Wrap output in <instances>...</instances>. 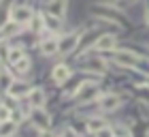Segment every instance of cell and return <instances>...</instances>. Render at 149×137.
I'll use <instances>...</instances> for the list:
<instances>
[{
    "label": "cell",
    "instance_id": "1",
    "mask_svg": "<svg viewBox=\"0 0 149 137\" xmlns=\"http://www.w3.org/2000/svg\"><path fill=\"white\" fill-rule=\"evenodd\" d=\"M115 62L126 66V68H132V66L139 64V56L134 52H130V49H119L117 54H115Z\"/></svg>",
    "mask_w": 149,
    "mask_h": 137
},
{
    "label": "cell",
    "instance_id": "2",
    "mask_svg": "<svg viewBox=\"0 0 149 137\" xmlns=\"http://www.w3.org/2000/svg\"><path fill=\"white\" fill-rule=\"evenodd\" d=\"M77 97L81 101H92V99H100V90L96 84H92V81H85V84L79 86L77 90Z\"/></svg>",
    "mask_w": 149,
    "mask_h": 137
},
{
    "label": "cell",
    "instance_id": "3",
    "mask_svg": "<svg viewBox=\"0 0 149 137\" xmlns=\"http://www.w3.org/2000/svg\"><path fill=\"white\" fill-rule=\"evenodd\" d=\"M32 17H34V13H32L30 6H13L11 9V19L17 22L19 26L26 24V22H32Z\"/></svg>",
    "mask_w": 149,
    "mask_h": 137
},
{
    "label": "cell",
    "instance_id": "4",
    "mask_svg": "<svg viewBox=\"0 0 149 137\" xmlns=\"http://www.w3.org/2000/svg\"><path fill=\"white\" fill-rule=\"evenodd\" d=\"M32 124L36 129H40V131H47V129L51 126V120H49V116H47L43 109L34 107V112H32Z\"/></svg>",
    "mask_w": 149,
    "mask_h": 137
},
{
    "label": "cell",
    "instance_id": "5",
    "mask_svg": "<svg viewBox=\"0 0 149 137\" xmlns=\"http://www.w3.org/2000/svg\"><path fill=\"white\" fill-rule=\"evenodd\" d=\"M119 97L117 94H102V97L98 99V105H100V109L102 112H115V109L119 107Z\"/></svg>",
    "mask_w": 149,
    "mask_h": 137
},
{
    "label": "cell",
    "instance_id": "6",
    "mask_svg": "<svg viewBox=\"0 0 149 137\" xmlns=\"http://www.w3.org/2000/svg\"><path fill=\"white\" fill-rule=\"evenodd\" d=\"M79 39H81L79 32H70V34H66V37H62V39H60V52H64V54L72 52L74 47H77Z\"/></svg>",
    "mask_w": 149,
    "mask_h": 137
},
{
    "label": "cell",
    "instance_id": "7",
    "mask_svg": "<svg viewBox=\"0 0 149 137\" xmlns=\"http://www.w3.org/2000/svg\"><path fill=\"white\" fill-rule=\"evenodd\" d=\"M51 77H53V81H56L58 86H60V84H64V81L70 77V71H68V66H66V64H58V66L51 71Z\"/></svg>",
    "mask_w": 149,
    "mask_h": 137
},
{
    "label": "cell",
    "instance_id": "8",
    "mask_svg": "<svg viewBox=\"0 0 149 137\" xmlns=\"http://www.w3.org/2000/svg\"><path fill=\"white\" fill-rule=\"evenodd\" d=\"M115 43H117V41H115V37L113 34H102V37H100L96 43H94V47H96V49H102V52H107V49H113L115 47Z\"/></svg>",
    "mask_w": 149,
    "mask_h": 137
},
{
    "label": "cell",
    "instance_id": "9",
    "mask_svg": "<svg viewBox=\"0 0 149 137\" xmlns=\"http://www.w3.org/2000/svg\"><path fill=\"white\" fill-rule=\"evenodd\" d=\"M40 52H43L45 56H51V54L60 52V39H45L43 43H40Z\"/></svg>",
    "mask_w": 149,
    "mask_h": 137
},
{
    "label": "cell",
    "instance_id": "10",
    "mask_svg": "<svg viewBox=\"0 0 149 137\" xmlns=\"http://www.w3.org/2000/svg\"><path fill=\"white\" fill-rule=\"evenodd\" d=\"M28 97H30V103H32V107H43L45 105V92L40 90V88H34V90H30L28 92Z\"/></svg>",
    "mask_w": 149,
    "mask_h": 137
},
{
    "label": "cell",
    "instance_id": "11",
    "mask_svg": "<svg viewBox=\"0 0 149 137\" xmlns=\"http://www.w3.org/2000/svg\"><path fill=\"white\" fill-rule=\"evenodd\" d=\"M102 129H107V122H104L102 118H90V120H87V131L100 133Z\"/></svg>",
    "mask_w": 149,
    "mask_h": 137
},
{
    "label": "cell",
    "instance_id": "12",
    "mask_svg": "<svg viewBox=\"0 0 149 137\" xmlns=\"http://www.w3.org/2000/svg\"><path fill=\"white\" fill-rule=\"evenodd\" d=\"M13 133H17V122L15 120L2 122V126H0V135H2V137H11Z\"/></svg>",
    "mask_w": 149,
    "mask_h": 137
},
{
    "label": "cell",
    "instance_id": "13",
    "mask_svg": "<svg viewBox=\"0 0 149 137\" xmlns=\"http://www.w3.org/2000/svg\"><path fill=\"white\" fill-rule=\"evenodd\" d=\"M43 19H45V26L49 30H60V17L58 15H53V13H47V15H43Z\"/></svg>",
    "mask_w": 149,
    "mask_h": 137
},
{
    "label": "cell",
    "instance_id": "14",
    "mask_svg": "<svg viewBox=\"0 0 149 137\" xmlns=\"http://www.w3.org/2000/svg\"><path fill=\"white\" fill-rule=\"evenodd\" d=\"M17 30H19V24H17V22H13V19H9V22L2 26V39L13 37V32L17 34Z\"/></svg>",
    "mask_w": 149,
    "mask_h": 137
},
{
    "label": "cell",
    "instance_id": "15",
    "mask_svg": "<svg viewBox=\"0 0 149 137\" xmlns=\"http://www.w3.org/2000/svg\"><path fill=\"white\" fill-rule=\"evenodd\" d=\"M9 92L13 94V97H24V94L30 92V90H28V86H26V84H17V81H15V84L9 88Z\"/></svg>",
    "mask_w": 149,
    "mask_h": 137
},
{
    "label": "cell",
    "instance_id": "16",
    "mask_svg": "<svg viewBox=\"0 0 149 137\" xmlns=\"http://www.w3.org/2000/svg\"><path fill=\"white\" fill-rule=\"evenodd\" d=\"M6 58H9V62H11V64H17L19 60H24L26 56H24V52H22V49H17V47H15V49H9Z\"/></svg>",
    "mask_w": 149,
    "mask_h": 137
},
{
    "label": "cell",
    "instance_id": "17",
    "mask_svg": "<svg viewBox=\"0 0 149 137\" xmlns=\"http://www.w3.org/2000/svg\"><path fill=\"white\" fill-rule=\"evenodd\" d=\"M13 66H15V73H28L30 71V60L24 58V60H19V62L13 64Z\"/></svg>",
    "mask_w": 149,
    "mask_h": 137
},
{
    "label": "cell",
    "instance_id": "18",
    "mask_svg": "<svg viewBox=\"0 0 149 137\" xmlns=\"http://www.w3.org/2000/svg\"><path fill=\"white\" fill-rule=\"evenodd\" d=\"M64 2H66V0H56V2H53L51 4V13H53V15H64Z\"/></svg>",
    "mask_w": 149,
    "mask_h": 137
},
{
    "label": "cell",
    "instance_id": "19",
    "mask_svg": "<svg viewBox=\"0 0 149 137\" xmlns=\"http://www.w3.org/2000/svg\"><path fill=\"white\" fill-rule=\"evenodd\" d=\"M87 66H90V71H104V62H100V60H90Z\"/></svg>",
    "mask_w": 149,
    "mask_h": 137
},
{
    "label": "cell",
    "instance_id": "20",
    "mask_svg": "<svg viewBox=\"0 0 149 137\" xmlns=\"http://www.w3.org/2000/svg\"><path fill=\"white\" fill-rule=\"evenodd\" d=\"M2 84H4V88H6V90L11 88V75H9V71H6V68L2 71Z\"/></svg>",
    "mask_w": 149,
    "mask_h": 137
},
{
    "label": "cell",
    "instance_id": "21",
    "mask_svg": "<svg viewBox=\"0 0 149 137\" xmlns=\"http://www.w3.org/2000/svg\"><path fill=\"white\" fill-rule=\"evenodd\" d=\"M0 114H2V122L9 120V107H6V105H2V112H0Z\"/></svg>",
    "mask_w": 149,
    "mask_h": 137
},
{
    "label": "cell",
    "instance_id": "22",
    "mask_svg": "<svg viewBox=\"0 0 149 137\" xmlns=\"http://www.w3.org/2000/svg\"><path fill=\"white\" fill-rule=\"evenodd\" d=\"M98 137H113V133L109 131V129H102V131L98 133Z\"/></svg>",
    "mask_w": 149,
    "mask_h": 137
},
{
    "label": "cell",
    "instance_id": "23",
    "mask_svg": "<svg viewBox=\"0 0 149 137\" xmlns=\"http://www.w3.org/2000/svg\"><path fill=\"white\" fill-rule=\"evenodd\" d=\"M62 137H77V135H74V131H64Z\"/></svg>",
    "mask_w": 149,
    "mask_h": 137
},
{
    "label": "cell",
    "instance_id": "24",
    "mask_svg": "<svg viewBox=\"0 0 149 137\" xmlns=\"http://www.w3.org/2000/svg\"><path fill=\"white\" fill-rule=\"evenodd\" d=\"M40 137H53L51 133H47V131H43V133H40Z\"/></svg>",
    "mask_w": 149,
    "mask_h": 137
},
{
    "label": "cell",
    "instance_id": "25",
    "mask_svg": "<svg viewBox=\"0 0 149 137\" xmlns=\"http://www.w3.org/2000/svg\"><path fill=\"white\" fill-rule=\"evenodd\" d=\"M147 22H149V13H147Z\"/></svg>",
    "mask_w": 149,
    "mask_h": 137
}]
</instances>
